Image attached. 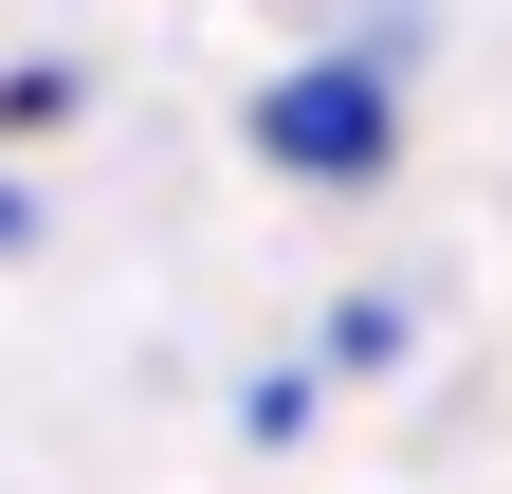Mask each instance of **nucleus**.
Here are the masks:
<instances>
[{
	"label": "nucleus",
	"instance_id": "nucleus-1",
	"mask_svg": "<svg viewBox=\"0 0 512 494\" xmlns=\"http://www.w3.org/2000/svg\"><path fill=\"white\" fill-rule=\"evenodd\" d=\"M384 147H403L384 55H293V74L256 92V165H275V183H366Z\"/></svg>",
	"mask_w": 512,
	"mask_h": 494
}]
</instances>
